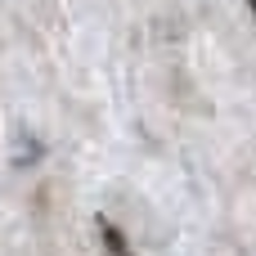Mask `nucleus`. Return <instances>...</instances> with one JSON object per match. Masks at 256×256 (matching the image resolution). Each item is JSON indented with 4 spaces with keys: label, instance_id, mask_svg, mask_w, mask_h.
I'll return each instance as SVG.
<instances>
[{
    "label": "nucleus",
    "instance_id": "1",
    "mask_svg": "<svg viewBox=\"0 0 256 256\" xmlns=\"http://www.w3.org/2000/svg\"><path fill=\"white\" fill-rule=\"evenodd\" d=\"M99 234H104V248H108L112 256H130V243L122 238V230H117V225H108V220H99Z\"/></svg>",
    "mask_w": 256,
    "mask_h": 256
},
{
    "label": "nucleus",
    "instance_id": "2",
    "mask_svg": "<svg viewBox=\"0 0 256 256\" xmlns=\"http://www.w3.org/2000/svg\"><path fill=\"white\" fill-rule=\"evenodd\" d=\"M248 4H252V14H256V0H248Z\"/></svg>",
    "mask_w": 256,
    "mask_h": 256
}]
</instances>
